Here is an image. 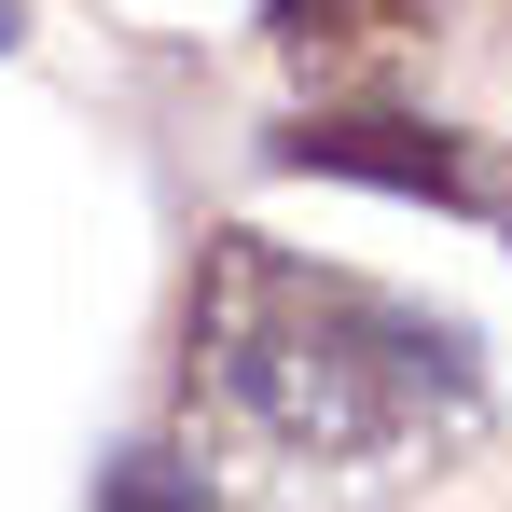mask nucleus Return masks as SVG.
<instances>
[{
    "instance_id": "nucleus-3",
    "label": "nucleus",
    "mask_w": 512,
    "mask_h": 512,
    "mask_svg": "<svg viewBox=\"0 0 512 512\" xmlns=\"http://www.w3.org/2000/svg\"><path fill=\"white\" fill-rule=\"evenodd\" d=\"M429 0H263V28L291 56H360V42H402Z\"/></svg>"
},
{
    "instance_id": "nucleus-5",
    "label": "nucleus",
    "mask_w": 512,
    "mask_h": 512,
    "mask_svg": "<svg viewBox=\"0 0 512 512\" xmlns=\"http://www.w3.org/2000/svg\"><path fill=\"white\" fill-rule=\"evenodd\" d=\"M0 42H14V0H0Z\"/></svg>"
},
{
    "instance_id": "nucleus-2",
    "label": "nucleus",
    "mask_w": 512,
    "mask_h": 512,
    "mask_svg": "<svg viewBox=\"0 0 512 512\" xmlns=\"http://www.w3.org/2000/svg\"><path fill=\"white\" fill-rule=\"evenodd\" d=\"M277 167L319 180H388V194H429V208H485V167L443 139V125H374V111H333V125H291Z\"/></svg>"
},
{
    "instance_id": "nucleus-4",
    "label": "nucleus",
    "mask_w": 512,
    "mask_h": 512,
    "mask_svg": "<svg viewBox=\"0 0 512 512\" xmlns=\"http://www.w3.org/2000/svg\"><path fill=\"white\" fill-rule=\"evenodd\" d=\"M485 208H499V236H512V167H485Z\"/></svg>"
},
{
    "instance_id": "nucleus-1",
    "label": "nucleus",
    "mask_w": 512,
    "mask_h": 512,
    "mask_svg": "<svg viewBox=\"0 0 512 512\" xmlns=\"http://www.w3.org/2000/svg\"><path fill=\"white\" fill-rule=\"evenodd\" d=\"M180 388H194V416H222L236 443H277V457H388L471 402V333H443L402 291L305 263L277 236H208L194 319H180Z\"/></svg>"
}]
</instances>
